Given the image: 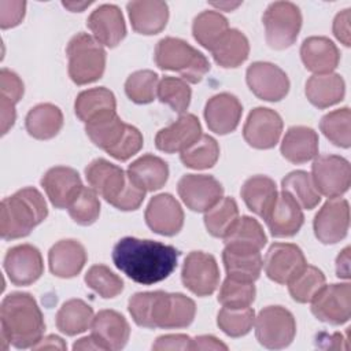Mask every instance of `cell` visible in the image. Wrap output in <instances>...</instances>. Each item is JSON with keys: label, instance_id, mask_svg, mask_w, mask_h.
I'll return each mask as SVG.
<instances>
[{"label": "cell", "instance_id": "cell-17", "mask_svg": "<svg viewBox=\"0 0 351 351\" xmlns=\"http://www.w3.org/2000/svg\"><path fill=\"white\" fill-rule=\"evenodd\" d=\"M282 119L274 110L256 107L250 114L243 128L244 140L258 149L273 148L281 136Z\"/></svg>", "mask_w": 351, "mask_h": 351}, {"label": "cell", "instance_id": "cell-15", "mask_svg": "<svg viewBox=\"0 0 351 351\" xmlns=\"http://www.w3.org/2000/svg\"><path fill=\"white\" fill-rule=\"evenodd\" d=\"M247 84L251 92L266 101H278L289 90V80L284 70L269 62H255L247 69Z\"/></svg>", "mask_w": 351, "mask_h": 351}, {"label": "cell", "instance_id": "cell-23", "mask_svg": "<svg viewBox=\"0 0 351 351\" xmlns=\"http://www.w3.org/2000/svg\"><path fill=\"white\" fill-rule=\"evenodd\" d=\"M202 136V126L193 114H182L180 118L160 129L155 137V145L166 154L182 152Z\"/></svg>", "mask_w": 351, "mask_h": 351}, {"label": "cell", "instance_id": "cell-36", "mask_svg": "<svg viewBox=\"0 0 351 351\" xmlns=\"http://www.w3.org/2000/svg\"><path fill=\"white\" fill-rule=\"evenodd\" d=\"M223 240L226 248L239 251H261L266 244V234L256 219L243 215L236 221Z\"/></svg>", "mask_w": 351, "mask_h": 351}, {"label": "cell", "instance_id": "cell-61", "mask_svg": "<svg viewBox=\"0 0 351 351\" xmlns=\"http://www.w3.org/2000/svg\"><path fill=\"white\" fill-rule=\"evenodd\" d=\"M73 348L74 350H101V347L99 346V343L96 341V339L92 335L75 341Z\"/></svg>", "mask_w": 351, "mask_h": 351}, {"label": "cell", "instance_id": "cell-55", "mask_svg": "<svg viewBox=\"0 0 351 351\" xmlns=\"http://www.w3.org/2000/svg\"><path fill=\"white\" fill-rule=\"evenodd\" d=\"M191 337L186 335H165L159 336L152 344L154 350H191Z\"/></svg>", "mask_w": 351, "mask_h": 351}, {"label": "cell", "instance_id": "cell-7", "mask_svg": "<svg viewBox=\"0 0 351 351\" xmlns=\"http://www.w3.org/2000/svg\"><path fill=\"white\" fill-rule=\"evenodd\" d=\"M69 75L77 85L97 81L106 69V51L95 37L86 33L75 34L66 48Z\"/></svg>", "mask_w": 351, "mask_h": 351}, {"label": "cell", "instance_id": "cell-38", "mask_svg": "<svg viewBox=\"0 0 351 351\" xmlns=\"http://www.w3.org/2000/svg\"><path fill=\"white\" fill-rule=\"evenodd\" d=\"M126 125L117 112H111L85 123V132L96 147L108 152L123 137Z\"/></svg>", "mask_w": 351, "mask_h": 351}, {"label": "cell", "instance_id": "cell-45", "mask_svg": "<svg viewBox=\"0 0 351 351\" xmlns=\"http://www.w3.org/2000/svg\"><path fill=\"white\" fill-rule=\"evenodd\" d=\"M350 108L343 107L328 112L319 122V129L324 136L337 147L348 148L351 144L350 128Z\"/></svg>", "mask_w": 351, "mask_h": 351}, {"label": "cell", "instance_id": "cell-1", "mask_svg": "<svg viewBox=\"0 0 351 351\" xmlns=\"http://www.w3.org/2000/svg\"><path fill=\"white\" fill-rule=\"evenodd\" d=\"M178 256L180 252L173 245L137 237H123L112 250L115 266L143 285H152L167 278L177 267Z\"/></svg>", "mask_w": 351, "mask_h": 351}, {"label": "cell", "instance_id": "cell-60", "mask_svg": "<svg viewBox=\"0 0 351 351\" xmlns=\"http://www.w3.org/2000/svg\"><path fill=\"white\" fill-rule=\"evenodd\" d=\"M34 350H41V348H48V350H66V343L63 341L62 337L49 335L47 337H41L34 346Z\"/></svg>", "mask_w": 351, "mask_h": 351}, {"label": "cell", "instance_id": "cell-16", "mask_svg": "<svg viewBox=\"0 0 351 351\" xmlns=\"http://www.w3.org/2000/svg\"><path fill=\"white\" fill-rule=\"evenodd\" d=\"M350 225V207L346 199L332 197L314 218L315 237L324 244H336L347 236Z\"/></svg>", "mask_w": 351, "mask_h": 351}, {"label": "cell", "instance_id": "cell-56", "mask_svg": "<svg viewBox=\"0 0 351 351\" xmlns=\"http://www.w3.org/2000/svg\"><path fill=\"white\" fill-rule=\"evenodd\" d=\"M351 10L346 8L340 11L335 21H333V34L335 37L341 41L346 47H350L351 38H350V16H351Z\"/></svg>", "mask_w": 351, "mask_h": 351}, {"label": "cell", "instance_id": "cell-30", "mask_svg": "<svg viewBox=\"0 0 351 351\" xmlns=\"http://www.w3.org/2000/svg\"><path fill=\"white\" fill-rule=\"evenodd\" d=\"M128 176L145 192L160 189L169 178V166L159 156L147 154L129 165Z\"/></svg>", "mask_w": 351, "mask_h": 351}, {"label": "cell", "instance_id": "cell-39", "mask_svg": "<svg viewBox=\"0 0 351 351\" xmlns=\"http://www.w3.org/2000/svg\"><path fill=\"white\" fill-rule=\"evenodd\" d=\"M93 310L81 299H70L59 308L56 314L58 329L67 335L75 336L85 332L93 321Z\"/></svg>", "mask_w": 351, "mask_h": 351}, {"label": "cell", "instance_id": "cell-28", "mask_svg": "<svg viewBox=\"0 0 351 351\" xmlns=\"http://www.w3.org/2000/svg\"><path fill=\"white\" fill-rule=\"evenodd\" d=\"M300 58L307 70L315 74H326L337 67L340 53L337 47L328 37L313 36L303 41Z\"/></svg>", "mask_w": 351, "mask_h": 351}, {"label": "cell", "instance_id": "cell-32", "mask_svg": "<svg viewBox=\"0 0 351 351\" xmlns=\"http://www.w3.org/2000/svg\"><path fill=\"white\" fill-rule=\"evenodd\" d=\"M240 193L247 207L261 218L266 217L278 195L274 181L266 176L250 177L243 184Z\"/></svg>", "mask_w": 351, "mask_h": 351}, {"label": "cell", "instance_id": "cell-18", "mask_svg": "<svg viewBox=\"0 0 351 351\" xmlns=\"http://www.w3.org/2000/svg\"><path fill=\"white\" fill-rule=\"evenodd\" d=\"M4 269L14 285H30L44 271L41 252L32 244L15 245L5 254Z\"/></svg>", "mask_w": 351, "mask_h": 351}, {"label": "cell", "instance_id": "cell-20", "mask_svg": "<svg viewBox=\"0 0 351 351\" xmlns=\"http://www.w3.org/2000/svg\"><path fill=\"white\" fill-rule=\"evenodd\" d=\"M41 186L53 207L67 208L84 185L80 174L74 169L55 166L44 174L41 178Z\"/></svg>", "mask_w": 351, "mask_h": 351}, {"label": "cell", "instance_id": "cell-10", "mask_svg": "<svg viewBox=\"0 0 351 351\" xmlns=\"http://www.w3.org/2000/svg\"><path fill=\"white\" fill-rule=\"evenodd\" d=\"M311 178L319 195L340 197L351 184V167L347 159L337 155L317 156L311 166Z\"/></svg>", "mask_w": 351, "mask_h": 351}, {"label": "cell", "instance_id": "cell-21", "mask_svg": "<svg viewBox=\"0 0 351 351\" xmlns=\"http://www.w3.org/2000/svg\"><path fill=\"white\" fill-rule=\"evenodd\" d=\"M273 237H291L299 232L304 222L300 206L287 192L277 195V199L263 218Z\"/></svg>", "mask_w": 351, "mask_h": 351}, {"label": "cell", "instance_id": "cell-50", "mask_svg": "<svg viewBox=\"0 0 351 351\" xmlns=\"http://www.w3.org/2000/svg\"><path fill=\"white\" fill-rule=\"evenodd\" d=\"M86 285L104 299L115 298L123 291V281L104 265H93L85 274Z\"/></svg>", "mask_w": 351, "mask_h": 351}, {"label": "cell", "instance_id": "cell-37", "mask_svg": "<svg viewBox=\"0 0 351 351\" xmlns=\"http://www.w3.org/2000/svg\"><path fill=\"white\" fill-rule=\"evenodd\" d=\"M211 53L221 67L234 69L248 58L250 44L244 33L237 29H229L211 49Z\"/></svg>", "mask_w": 351, "mask_h": 351}, {"label": "cell", "instance_id": "cell-2", "mask_svg": "<svg viewBox=\"0 0 351 351\" xmlns=\"http://www.w3.org/2000/svg\"><path fill=\"white\" fill-rule=\"evenodd\" d=\"M128 308L138 326L149 329L186 328L196 314V306L191 298L163 291L137 292L129 299Z\"/></svg>", "mask_w": 351, "mask_h": 351}, {"label": "cell", "instance_id": "cell-58", "mask_svg": "<svg viewBox=\"0 0 351 351\" xmlns=\"http://www.w3.org/2000/svg\"><path fill=\"white\" fill-rule=\"evenodd\" d=\"M0 111H1V134H5L14 125L16 114H15V104L0 99Z\"/></svg>", "mask_w": 351, "mask_h": 351}, {"label": "cell", "instance_id": "cell-51", "mask_svg": "<svg viewBox=\"0 0 351 351\" xmlns=\"http://www.w3.org/2000/svg\"><path fill=\"white\" fill-rule=\"evenodd\" d=\"M69 214L78 225H92L100 214V202L97 193L92 188L82 186L77 196L67 207Z\"/></svg>", "mask_w": 351, "mask_h": 351}, {"label": "cell", "instance_id": "cell-22", "mask_svg": "<svg viewBox=\"0 0 351 351\" xmlns=\"http://www.w3.org/2000/svg\"><path fill=\"white\" fill-rule=\"evenodd\" d=\"M93 37L100 44L114 48L126 36V25L121 10L114 4L99 5L86 21Z\"/></svg>", "mask_w": 351, "mask_h": 351}, {"label": "cell", "instance_id": "cell-46", "mask_svg": "<svg viewBox=\"0 0 351 351\" xmlns=\"http://www.w3.org/2000/svg\"><path fill=\"white\" fill-rule=\"evenodd\" d=\"M158 74L151 70H138L132 73L125 82L126 96L137 104L154 101L158 92Z\"/></svg>", "mask_w": 351, "mask_h": 351}, {"label": "cell", "instance_id": "cell-35", "mask_svg": "<svg viewBox=\"0 0 351 351\" xmlns=\"http://www.w3.org/2000/svg\"><path fill=\"white\" fill-rule=\"evenodd\" d=\"M222 261L228 277L237 281L254 282L259 278L263 267L259 251H239L225 247Z\"/></svg>", "mask_w": 351, "mask_h": 351}, {"label": "cell", "instance_id": "cell-34", "mask_svg": "<svg viewBox=\"0 0 351 351\" xmlns=\"http://www.w3.org/2000/svg\"><path fill=\"white\" fill-rule=\"evenodd\" d=\"M25 125L32 137L37 140H49L60 132L63 126V114L55 104L41 103L27 112Z\"/></svg>", "mask_w": 351, "mask_h": 351}, {"label": "cell", "instance_id": "cell-9", "mask_svg": "<svg viewBox=\"0 0 351 351\" xmlns=\"http://www.w3.org/2000/svg\"><path fill=\"white\" fill-rule=\"evenodd\" d=\"M254 322L255 336L266 348H285L296 335V322L292 313L281 306L262 308Z\"/></svg>", "mask_w": 351, "mask_h": 351}, {"label": "cell", "instance_id": "cell-53", "mask_svg": "<svg viewBox=\"0 0 351 351\" xmlns=\"http://www.w3.org/2000/svg\"><path fill=\"white\" fill-rule=\"evenodd\" d=\"M23 96V82L11 70L1 69L0 71V99L16 104Z\"/></svg>", "mask_w": 351, "mask_h": 351}, {"label": "cell", "instance_id": "cell-24", "mask_svg": "<svg viewBox=\"0 0 351 351\" xmlns=\"http://www.w3.org/2000/svg\"><path fill=\"white\" fill-rule=\"evenodd\" d=\"M243 107L239 99L230 93H218L208 99L204 107V119L208 129L217 134L233 132L241 118Z\"/></svg>", "mask_w": 351, "mask_h": 351}, {"label": "cell", "instance_id": "cell-42", "mask_svg": "<svg viewBox=\"0 0 351 351\" xmlns=\"http://www.w3.org/2000/svg\"><path fill=\"white\" fill-rule=\"evenodd\" d=\"M239 219V207L234 199L222 197L204 213V225L214 237L223 239Z\"/></svg>", "mask_w": 351, "mask_h": 351}, {"label": "cell", "instance_id": "cell-54", "mask_svg": "<svg viewBox=\"0 0 351 351\" xmlns=\"http://www.w3.org/2000/svg\"><path fill=\"white\" fill-rule=\"evenodd\" d=\"M25 1H0V26L1 29H8L19 25L25 16Z\"/></svg>", "mask_w": 351, "mask_h": 351}, {"label": "cell", "instance_id": "cell-8", "mask_svg": "<svg viewBox=\"0 0 351 351\" xmlns=\"http://www.w3.org/2000/svg\"><path fill=\"white\" fill-rule=\"evenodd\" d=\"M266 43L270 48L285 49L291 47L302 27V14L291 1H274L263 14Z\"/></svg>", "mask_w": 351, "mask_h": 351}, {"label": "cell", "instance_id": "cell-49", "mask_svg": "<svg viewBox=\"0 0 351 351\" xmlns=\"http://www.w3.org/2000/svg\"><path fill=\"white\" fill-rule=\"evenodd\" d=\"M255 321V313L251 307L244 308H228L223 307L219 310L217 317V324L219 329L230 336V337H240L247 335Z\"/></svg>", "mask_w": 351, "mask_h": 351}, {"label": "cell", "instance_id": "cell-29", "mask_svg": "<svg viewBox=\"0 0 351 351\" xmlns=\"http://www.w3.org/2000/svg\"><path fill=\"white\" fill-rule=\"evenodd\" d=\"M281 154L291 163H304L314 159L318 154V134L307 126H292L287 130Z\"/></svg>", "mask_w": 351, "mask_h": 351}, {"label": "cell", "instance_id": "cell-19", "mask_svg": "<svg viewBox=\"0 0 351 351\" xmlns=\"http://www.w3.org/2000/svg\"><path fill=\"white\" fill-rule=\"evenodd\" d=\"M145 222L158 234L174 236L184 225V211L170 193L154 196L145 210Z\"/></svg>", "mask_w": 351, "mask_h": 351}, {"label": "cell", "instance_id": "cell-41", "mask_svg": "<svg viewBox=\"0 0 351 351\" xmlns=\"http://www.w3.org/2000/svg\"><path fill=\"white\" fill-rule=\"evenodd\" d=\"M281 188L296 200L300 208L313 210L321 202V195L317 191L314 181L307 171H291L282 178Z\"/></svg>", "mask_w": 351, "mask_h": 351}, {"label": "cell", "instance_id": "cell-11", "mask_svg": "<svg viewBox=\"0 0 351 351\" xmlns=\"http://www.w3.org/2000/svg\"><path fill=\"white\" fill-rule=\"evenodd\" d=\"M181 280L185 288L197 296L211 295L219 284V269L211 254L192 251L186 255Z\"/></svg>", "mask_w": 351, "mask_h": 351}, {"label": "cell", "instance_id": "cell-12", "mask_svg": "<svg viewBox=\"0 0 351 351\" xmlns=\"http://www.w3.org/2000/svg\"><path fill=\"white\" fill-rule=\"evenodd\" d=\"M311 313L322 322L343 325L351 315V287L348 282L324 285L311 300Z\"/></svg>", "mask_w": 351, "mask_h": 351}, {"label": "cell", "instance_id": "cell-5", "mask_svg": "<svg viewBox=\"0 0 351 351\" xmlns=\"http://www.w3.org/2000/svg\"><path fill=\"white\" fill-rule=\"evenodd\" d=\"M48 215L43 195L32 186L19 189L1 202L0 233L4 240L27 236Z\"/></svg>", "mask_w": 351, "mask_h": 351}, {"label": "cell", "instance_id": "cell-27", "mask_svg": "<svg viewBox=\"0 0 351 351\" xmlns=\"http://www.w3.org/2000/svg\"><path fill=\"white\" fill-rule=\"evenodd\" d=\"M128 12L134 32L145 36L165 29L169 19V7L165 1L143 0L128 3Z\"/></svg>", "mask_w": 351, "mask_h": 351}, {"label": "cell", "instance_id": "cell-43", "mask_svg": "<svg viewBox=\"0 0 351 351\" xmlns=\"http://www.w3.org/2000/svg\"><path fill=\"white\" fill-rule=\"evenodd\" d=\"M219 156V145L217 140L208 134H202L191 147L180 152L181 162L189 169H210Z\"/></svg>", "mask_w": 351, "mask_h": 351}, {"label": "cell", "instance_id": "cell-4", "mask_svg": "<svg viewBox=\"0 0 351 351\" xmlns=\"http://www.w3.org/2000/svg\"><path fill=\"white\" fill-rule=\"evenodd\" d=\"M85 176L90 188L118 210H137L144 200L145 191L133 184L121 167L103 158L92 160Z\"/></svg>", "mask_w": 351, "mask_h": 351}, {"label": "cell", "instance_id": "cell-47", "mask_svg": "<svg viewBox=\"0 0 351 351\" xmlns=\"http://www.w3.org/2000/svg\"><path fill=\"white\" fill-rule=\"evenodd\" d=\"M156 95L162 103L171 107L176 112L182 114L189 107L192 92L186 81L167 75L159 81Z\"/></svg>", "mask_w": 351, "mask_h": 351}, {"label": "cell", "instance_id": "cell-13", "mask_svg": "<svg viewBox=\"0 0 351 351\" xmlns=\"http://www.w3.org/2000/svg\"><path fill=\"white\" fill-rule=\"evenodd\" d=\"M178 195L188 208L196 213H206L215 206L223 195L221 182L213 176L186 174L177 185Z\"/></svg>", "mask_w": 351, "mask_h": 351}, {"label": "cell", "instance_id": "cell-44", "mask_svg": "<svg viewBox=\"0 0 351 351\" xmlns=\"http://www.w3.org/2000/svg\"><path fill=\"white\" fill-rule=\"evenodd\" d=\"M324 285V273L315 266L306 265V267L292 281L288 282V289L295 302L310 303Z\"/></svg>", "mask_w": 351, "mask_h": 351}, {"label": "cell", "instance_id": "cell-57", "mask_svg": "<svg viewBox=\"0 0 351 351\" xmlns=\"http://www.w3.org/2000/svg\"><path fill=\"white\" fill-rule=\"evenodd\" d=\"M191 350H228V346L214 336L203 335L191 340Z\"/></svg>", "mask_w": 351, "mask_h": 351}, {"label": "cell", "instance_id": "cell-31", "mask_svg": "<svg viewBox=\"0 0 351 351\" xmlns=\"http://www.w3.org/2000/svg\"><path fill=\"white\" fill-rule=\"evenodd\" d=\"M344 90V80L336 73L314 74L306 82V96L318 108H326L341 101Z\"/></svg>", "mask_w": 351, "mask_h": 351}, {"label": "cell", "instance_id": "cell-3", "mask_svg": "<svg viewBox=\"0 0 351 351\" xmlns=\"http://www.w3.org/2000/svg\"><path fill=\"white\" fill-rule=\"evenodd\" d=\"M1 341L16 348H29L43 337L45 322L34 298L25 292H14L4 298L0 307Z\"/></svg>", "mask_w": 351, "mask_h": 351}, {"label": "cell", "instance_id": "cell-25", "mask_svg": "<svg viewBox=\"0 0 351 351\" xmlns=\"http://www.w3.org/2000/svg\"><path fill=\"white\" fill-rule=\"evenodd\" d=\"M92 336L101 350H121L126 346L130 326L123 315L114 310L99 311L92 321Z\"/></svg>", "mask_w": 351, "mask_h": 351}, {"label": "cell", "instance_id": "cell-33", "mask_svg": "<svg viewBox=\"0 0 351 351\" xmlns=\"http://www.w3.org/2000/svg\"><path fill=\"white\" fill-rule=\"evenodd\" d=\"M74 111L82 122L88 123L99 117L117 112L115 96L103 86L84 90L75 99Z\"/></svg>", "mask_w": 351, "mask_h": 351}, {"label": "cell", "instance_id": "cell-6", "mask_svg": "<svg viewBox=\"0 0 351 351\" xmlns=\"http://www.w3.org/2000/svg\"><path fill=\"white\" fill-rule=\"evenodd\" d=\"M155 63L160 70L180 73L191 84L200 82L210 70V62L202 52L174 37H165L156 44Z\"/></svg>", "mask_w": 351, "mask_h": 351}, {"label": "cell", "instance_id": "cell-52", "mask_svg": "<svg viewBox=\"0 0 351 351\" xmlns=\"http://www.w3.org/2000/svg\"><path fill=\"white\" fill-rule=\"evenodd\" d=\"M143 147V134L140 130L132 125H126V130L121 141L110 149L107 154H110L117 160H128L130 156L136 155Z\"/></svg>", "mask_w": 351, "mask_h": 351}, {"label": "cell", "instance_id": "cell-48", "mask_svg": "<svg viewBox=\"0 0 351 351\" xmlns=\"http://www.w3.org/2000/svg\"><path fill=\"white\" fill-rule=\"evenodd\" d=\"M255 285L254 282L237 281L226 277L222 282L218 302L228 308H244L250 307V304L255 300Z\"/></svg>", "mask_w": 351, "mask_h": 351}, {"label": "cell", "instance_id": "cell-62", "mask_svg": "<svg viewBox=\"0 0 351 351\" xmlns=\"http://www.w3.org/2000/svg\"><path fill=\"white\" fill-rule=\"evenodd\" d=\"M92 4V1H85V3H63V5L66 7V8H69L70 11H77V12H80V11H82L85 7H88V5H90Z\"/></svg>", "mask_w": 351, "mask_h": 351}, {"label": "cell", "instance_id": "cell-63", "mask_svg": "<svg viewBox=\"0 0 351 351\" xmlns=\"http://www.w3.org/2000/svg\"><path fill=\"white\" fill-rule=\"evenodd\" d=\"M213 5L218 7V8H222V10H226V11H230V10L236 8V7H239L240 3L239 1L237 3H213Z\"/></svg>", "mask_w": 351, "mask_h": 351}, {"label": "cell", "instance_id": "cell-26", "mask_svg": "<svg viewBox=\"0 0 351 351\" xmlns=\"http://www.w3.org/2000/svg\"><path fill=\"white\" fill-rule=\"evenodd\" d=\"M86 262V252L77 240H60L53 244L48 252L49 270L60 278H71L77 276Z\"/></svg>", "mask_w": 351, "mask_h": 351}, {"label": "cell", "instance_id": "cell-59", "mask_svg": "<svg viewBox=\"0 0 351 351\" xmlns=\"http://www.w3.org/2000/svg\"><path fill=\"white\" fill-rule=\"evenodd\" d=\"M336 274L339 278H350V247H346L336 258Z\"/></svg>", "mask_w": 351, "mask_h": 351}, {"label": "cell", "instance_id": "cell-14", "mask_svg": "<svg viewBox=\"0 0 351 351\" xmlns=\"http://www.w3.org/2000/svg\"><path fill=\"white\" fill-rule=\"evenodd\" d=\"M307 262L302 250L292 243H274L266 252L263 267L266 276L277 284H288Z\"/></svg>", "mask_w": 351, "mask_h": 351}, {"label": "cell", "instance_id": "cell-40", "mask_svg": "<svg viewBox=\"0 0 351 351\" xmlns=\"http://www.w3.org/2000/svg\"><path fill=\"white\" fill-rule=\"evenodd\" d=\"M229 30L228 19L217 11H203L195 19L192 25V33L195 40L211 51L222 36Z\"/></svg>", "mask_w": 351, "mask_h": 351}]
</instances>
